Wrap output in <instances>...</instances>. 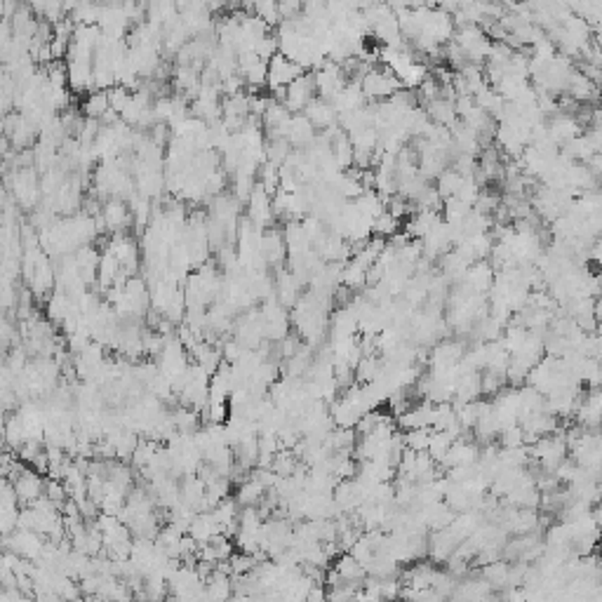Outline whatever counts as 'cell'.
Returning a JSON list of instances; mask_svg holds the SVG:
<instances>
[{"instance_id": "obj_1", "label": "cell", "mask_w": 602, "mask_h": 602, "mask_svg": "<svg viewBox=\"0 0 602 602\" xmlns=\"http://www.w3.org/2000/svg\"><path fill=\"white\" fill-rule=\"evenodd\" d=\"M360 85H363L365 97L372 99V102H386V99H390L402 88L400 78L395 76V71L390 66L381 68L372 66L363 76V80H360Z\"/></svg>"}, {"instance_id": "obj_2", "label": "cell", "mask_w": 602, "mask_h": 602, "mask_svg": "<svg viewBox=\"0 0 602 602\" xmlns=\"http://www.w3.org/2000/svg\"><path fill=\"white\" fill-rule=\"evenodd\" d=\"M303 73H306V68H303L301 64H296V61L290 59L287 54L278 52L276 57L269 61V80H266V88L273 92V97L283 102L287 85H292L296 78L303 76Z\"/></svg>"}, {"instance_id": "obj_3", "label": "cell", "mask_w": 602, "mask_h": 602, "mask_svg": "<svg viewBox=\"0 0 602 602\" xmlns=\"http://www.w3.org/2000/svg\"><path fill=\"white\" fill-rule=\"evenodd\" d=\"M318 97V88H315V78L303 73L294 80L292 85H287L285 90V97H283V104L287 106L292 113H303L308 104Z\"/></svg>"}, {"instance_id": "obj_4", "label": "cell", "mask_w": 602, "mask_h": 602, "mask_svg": "<svg viewBox=\"0 0 602 602\" xmlns=\"http://www.w3.org/2000/svg\"><path fill=\"white\" fill-rule=\"evenodd\" d=\"M102 221L104 226L109 228L111 233H125L129 223H134V216H132V209H129V203L122 200V198H106L102 207Z\"/></svg>"}, {"instance_id": "obj_5", "label": "cell", "mask_w": 602, "mask_h": 602, "mask_svg": "<svg viewBox=\"0 0 602 602\" xmlns=\"http://www.w3.org/2000/svg\"><path fill=\"white\" fill-rule=\"evenodd\" d=\"M12 485H15L22 504H33L35 499H40V496L45 494V480L40 477L38 470L26 468L24 473H19L17 480H12Z\"/></svg>"}, {"instance_id": "obj_6", "label": "cell", "mask_w": 602, "mask_h": 602, "mask_svg": "<svg viewBox=\"0 0 602 602\" xmlns=\"http://www.w3.org/2000/svg\"><path fill=\"white\" fill-rule=\"evenodd\" d=\"M303 116L313 122L315 129H330L334 125H339L337 109L332 106V102H327V99H322V97H315L306 106V111H303Z\"/></svg>"}, {"instance_id": "obj_7", "label": "cell", "mask_w": 602, "mask_h": 602, "mask_svg": "<svg viewBox=\"0 0 602 602\" xmlns=\"http://www.w3.org/2000/svg\"><path fill=\"white\" fill-rule=\"evenodd\" d=\"M315 125L308 120L303 113H292L290 118V127H287V141L294 148H306L311 146V141L315 139Z\"/></svg>"}, {"instance_id": "obj_8", "label": "cell", "mask_w": 602, "mask_h": 602, "mask_svg": "<svg viewBox=\"0 0 602 602\" xmlns=\"http://www.w3.org/2000/svg\"><path fill=\"white\" fill-rule=\"evenodd\" d=\"M269 494V487L264 485L262 480H257L252 473L245 477L243 482L238 485V494H235V501L240 506H259L264 501V496Z\"/></svg>"}, {"instance_id": "obj_9", "label": "cell", "mask_w": 602, "mask_h": 602, "mask_svg": "<svg viewBox=\"0 0 602 602\" xmlns=\"http://www.w3.org/2000/svg\"><path fill=\"white\" fill-rule=\"evenodd\" d=\"M247 10L252 15H257L259 19H264L269 26H280L283 15H280V0H245Z\"/></svg>"}, {"instance_id": "obj_10", "label": "cell", "mask_w": 602, "mask_h": 602, "mask_svg": "<svg viewBox=\"0 0 602 602\" xmlns=\"http://www.w3.org/2000/svg\"><path fill=\"white\" fill-rule=\"evenodd\" d=\"M109 109H111L109 90H92L85 95V102H83L85 118H97V120H102Z\"/></svg>"}, {"instance_id": "obj_11", "label": "cell", "mask_w": 602, "mask_h": 602, "mask_svg": "<svg viewBox=\"0 0 602 602\" xmlns=\"http://www.w3.org/2000/svg\"><path fill=\"white\" fill-rule=\"evenodd\" d=\"M464 175H459V172L454 170V167H447V170L436 179V189L443 200H450V198H457L459 191H461L464 186Z\"/></svg>"}, {"instance_id": "obj_12", "label": "cell", "mask_w": 602, "mask_h": 602, "mask_svg": "<svg viewBox=\"0 0 602 602\" xmlns=\"http://www.w3.org/2000/svg\"><path fill=\"white\" fill-rule=\"evenodd\" d=\"M480 574L492 583V588L511 586V564L504 562V560H494V562L482 564Z\"/></svg>"}, {"instance_id": "obj_13", "label": "cell", "mask_w": 602, "mask_h": 602, "mask_svg": "<svg viewBox=\"0 0 602 602\" xmlns=\"http://www.w3.org/2000/svg\"><path fill=\"white\" fill-rule=\"evenodd\" d=\"M454 440H457V438L452 436V433L436 431V428H433V436H431V443H428V450H426V452L440 464L447 454H450V450H452V445H454Z\"/></svg>"}, {"instance_id": "obj_14", "label": "cell", "mask_w": 602, "mask_h": 602, "mask_svg": "<svg viewBox=\"0 0 602 602\" xmlns=\"http://www.w3.org/2000/svg\"><path fill=\"white\" fill-rule=\"evenodd\" d=\"M400 221H402V219H398V216H395L393 212H388V207H386V209H383V212L374 219V223H372V233L379 235V238H386V240H388V238H393V235L398 233Z\"/></svg>"}, {"instance_id": "obj_15", "label": "cell", "mask_w": 602, "mask_h": 602, "mask_svg": "<svg viewBox=\"0 0 602 602\" xmlns=\"http://www.w3.org/2000/svg\"><path fill=\"white\" fill-rule=\"evenodd\" d=\"M431 436H433V428H431V426L412 428V431L402 433V438H405V447H407V450H414V452H426V450H428V443H431Z\"/></svg>"}, {"instance_id": "obj_16", "label": "cell", "mask_w": 602, "mask_h": 602, "mask_svg": "<svg viewBox=\"0 0 602 602\" xmlns=\"http://www.w3.org/2000/svg\"><path fill=\"white\" fill-rule=\"evenodd\" d=\"M499 443H501V447H523V445H527L525 428L520 424H513V426L504 428V431L499 433Z\"/></svg>"}]
</instances>
